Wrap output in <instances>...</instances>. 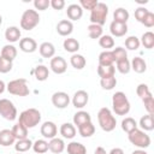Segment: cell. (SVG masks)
I'll return each instance as SVG.
<instances>
[{
	"label": "cell",
	"instance_id": "1",
	"mask_svg": "<svg viewBox=\"0 0 154 154\" xmlns=\"http://www.w3.org/2000/svg\"><path fill=\"white\" fill-rule=\"evenodd\" d=\"M97 122H99L100 128L106 132L113 131L117 125V120H116L114 116L112 114L111 109L107 107L100 108V111L97 112Z\"/></svg>",
	"mask_w": 154,
	"mask_h": 154
},
{
	"label": "cell",
	"instance_id": "2",
	"mask_svg": "<svg viewBox=\"0 0 154 154\" xmlns=\"http://www.w3.org/2000/svg\"><path fill=\"white\" fill-rule=\"evenodd\" d=\"M112 108L117 116H125L130 111V102L123 91H117L112 96Z\"/></svg>",
	"mask_w": 154,
	"mask_h": 154
},
{
	"label": "cell",
	"instance_id": "3",
	"mask_svg": "<svg viewBox=\"0 0 154 154\" xmlns=\"http://www.w3.org/2000/svg\"><path fill=\"white\" fill-rule=\"evenodd\" d=\"M41 122V113L36 108H28L19 114V122L26 129L35 128Z\"/></svg>",
	"mask_w": 154,
	"mask_h": 154
},
{
	"label": "cell",
	"instance_id": "4",
	"mask_svg": "<svg viewBox=\"0 0 154 154\" xmlns=\"http://www.w3.org/2000/svg\"><path fill=\"white\" fill-rule=\"evenodd\" d=\"M128 138L131 144H134L135 147H137L140 149H144L150 146L149 135H147L143 130H140V129H135L134 131L128 134Z\"/></svg>",
	"mask_w": 154,
	"mask_h": 154
},
{
	"label": "cell",
	"instance_id": "5",
	"mask_svg": "<svg viewBox=\"0 0 154 154\" xmlns=\"http://www.w3.org/2000/svg\"><path fill=\"white\" fill-rule=\"evenodd\" d=\"M6 90L10 94L17 95V96H26L30 93L25 78H17V79L10 81L6 85Z\"/></svg>",
	"mask_w": 154,
	"mask_h": 154
},
{
	"label": "cell",
	"instance_id": "6",
	"mask_svg": "<svg viewBox=\"0 0 154 154\" xmlns=\"http://www.w3.org/2000/svg\"><path fill=\"white\" fill-rule=\"evenodd\" d=\"M108 14V6L105 2H97V5L90 11V22L91 24H96L102 26L106 22Z\"/></svg>",
	"mask_w": 154,
	"mask_h": 154
},
{
	"label": "cell",
	"instance_id": "7",
	"mask_svg": "<svg viewBox=\"0 0 154 154\" xmlns=\"http://www.w3.org/2000/svg\"><path fill=\"white\" fill-rule=\"evenodd\" d=\"M40 23V16L36 10H25L20 17V28L24 30H32Z\"/></svg>",
	"mask_w": 154,
	"mask_h": 154
},
{
	"label": "cell",
	"instance_id": "8",
	"mask_svg": "<svg viewBox=\"0 0 154 154\" xmlns=\"http://www.w3.org/2000/svg\"><path fill=\"white\" fill-rule=\"evenodd\" d=\"M0 116L6 120H14L17 118V108L8 99H0Z\"/></svg>",
	"mask_w": 154,
	"mask_h": 154
},
{
	"label": "cell",
	"instance_id": "9",
	"mask_svg": "<svg viewBox=\"0 0 154 154\" xmlns=\"http://www.w3.org/2000/svg\"><path fill=\"white\" fill-rule=\"evenodd\" d=\"M52 103H53L54 107L63 109V108H65V107L69 106V103H70V96L65 91H55L52 95Z\"/></svg>",
	"mask_w": 154,
	"mask_h": 154
},
{
	"label": "cell",
	"instance_id": "10",
	"mask_svg": "<svg viewBox=\"0 0 154 154\" xmlns=\"http://www.w3.org/2000/svg\"><path fill=\"white\" fill-rule=\"evenodd\" d=\"M51 70L57 73V75H61L66 71L67 69V63L63 57H53L51 59V64H49Z\"/></svg>",
	"mask_w": 154,
	"mask_h": 154
},
{
	"label": "cell",
	"instance_id": "11",
	"mask_svg": "<svg viewBox=\"0 0 154 154\" xmlns=\"http://www.w3.org/2000/svg\"><path fill=\"white\" fill-rule=\"evenodd\" d=\"M72 105L76 108H83L89 101V94L85 90H77L72 96Z\"/></svg>",
	"mask_w": 154,
	"mask_h": 154
},
{
	"label": "cell",
	"instance_id": "12",
	"mask_svg": "<svg viewBox=\"0 0 154 154\" xmlns=\"http://www.w3.org/2000/svg\"><path fill=\"white\" fill-rule=\"evenodd\" d=\"M40 131H41V135H42L45 138L52 140V138H54V137L57 136V134H58V128H57V125H55L53 122H45V123L41 125Z\"/></svg>",
	"mask_w": 154,
	"mask_h": 154
},
{
	"label": "cell",
	"instance_id": "13",
	"mask_svg": "<svg viewBox=\"0 0 154 154\" xmlns=\"http://www.w3.org/2000/svg\"><path fill=\"white\" fill-rule=\"evenodd\" d=\"M19 49L24 53H34L37 49V43L31 37H24L19 40Z\"/></svg>",
	"mask_w": 154,
	"mask_h": 154
},
{
	"label": "cell",
	"instance_id": "14",
	"mask_svg": "<svg viewBox=\"0 0 154 154\" xmlns=\"http://www.w3.org/2000/svg\"><path fill=\"white\" fill-rule=\"evenodd\" d=\"M66 14L69 20H79L83 16V10L78 4H71L67 6Z\"/></svg>",
	"mask_w": 154,
	"mask_h": 154
},
{
	"label": "cell",
	"instance_id": "15",
	"mask_svg": "<svg viewBox=\"0 0 154 154\" xmlns=\"http://www.w3.org/2000/svg\"><path fill=\"white\" fill-rule=\"evenodd\" d=\"M73 31V24L69 19H63L57 24V32L60 36H69Z\"/></svg>",
	"mask_w": 154,
	"mask_h": 154
},
{
	"label": "cell",
	"instance_id": "16",
	"mask_svg": "<svg viewBox=\"0 0 154 154\" xmlns=\"http://www.w3.org/2000/svg\"><path fill=\"white\" fill-rule=\"evenodd\" d=\"M109 31L112 34V37H122L128 32V25L124 23H118V22H112L109 24Z\"/></svg>",
	"mask_w": 154,
	"mask_h": 154
},
{
	"label": "cell",
	"instance_id": "17",
	"mask_svg": "<svg viewBox=\"0 0 154 154\" xmlns=\"http://www.w3.org/2000/svg\"><path fill=\"white\" fill-rule=\"evenodd\" d=\"M65 149V142L61 138L54 137L48 142V150H51L54 154H60Z\"/></svg>",
	"mask_w": 154,
	"mask_h": 154
},
{
	"label": "cell",
	"instance_id": "18",
	"mask_svg": "<svg viewBox=\"0 0 154 154\" xmlns=\"http://www.w3.org/2000/svg\"><path fill=\"white\" fill-rule=\"evenodd\" d=\"M20 35H22V34H20L19 28H18V26H14V25L8 26V28L5 30V38H6L8 42H11V43L19 41V40H20Z\"/></svg>",
	"mask_w": 154,
	"mask_h": 154
},
{
	"label": "cell",
	"instance_id": "19",
	"mask_svg": "<svg viewBox=\"0 0 154 154\" xmlns=\"http://www.w3.org/2000/svg\"><path fill=\"white\" fill-rule=\"evenodd\" d=\"M72 120H73V125H76L78 128V126H81V125H83L85 123L91 122V117L85 111H78V112H76L73 114V119Z\"/></svg>",
	"mask_w": 154,
	"mask_h": 154
},
{
	"label": "cell",
	"instance_id": "20",
	"mask_svg": "<svg viewBox=\"0 0 154 154\" xmlns=\"http://www.w3.org/2000/svg\"><path fill=\"white\" fill-rule=\"evenodd\" d=\"M14 141H16V138H14V136H13V134H12L11 130L4 129V130L0 131V146L8 147V146L13 144Z\"/></svg>",
	"mask_w": 154,
	"mask_h": 154
},
{
	"label": "cell",
	"instance_id": "21",
	"mask_svg": "<svg viewBox=\"0 0 154 154\" xmlns=\"http://www.w3.org/2000/svg\"><path fill=\"white\" fill-rule=\"evenodd\" d=\"M38 51L43 58H53L55 54V47L51 42H42L38 47Z\"/></svg>",
	"mask_w": 154,
	"mask_h": 154
},
{
	"label": "cell",
	"instance_id": "22",
	"mask_svg": "<svg viewBox=\"0 0 154 154\" xmlns=\"http://www.w3.org/2000/svg\"><path fill=\"white\" fill-rule=\"evenodd\" d=\"M130 67L136 72V73H143L147 70V63L144 61L143 58L141 57H135L131 63H130Z\"/></svg>",
	"mask_w": 154,
	"mask_h": 154
},
{
	"label": "cell",
	"instance_id": "23",
	"mask_svg": "<svg viewBox=\"0 0 154 154\" xmlns=\"http://www.w3.org/2000/svg\"><path fill=\"white\" fill-rule=\"evenodd\" d=\"M114 64V57L112 51H103L99 54V65L100 66H111Z\"/></svg>",
	"mask_w": 154,
	"mask_h": 154
},
{
	"label": "cell",
	"instance_id": "24",
	"mask_svg": "<svg viewBox=\"0 0 154 154\" xmlns=\"http://www.w3.org/2000/svg\"><path fill=\"white\" fill-rule=\"evenodd\" d=\"M137 125H140L143 131H152L154 129V117H153V114H146V116L141 117Z\"/></svg>",
	"mask_w": 154,
	"mask_h": 154
},
{
	"label": "cell",
	"instance_id": "25",
	"mask_svg": "<svg viewBox=\"0 0 154 154\" xmlns=\"http://www.w3.org/2000/svg\"><path fill=\"white\" fill-rule=\"evenodd\" d=\"M60 135L64 138H67V140L73 138L76 136V128H75V125L71 124V123L61 124V126H60Z\"/></svg>",
	"mask_w": 154,
	"mask_h": 154
},
{
	"label": "cell",
	"instance_id": "26",
	"mask_svg": "<svg viewBox=\"0 0 154 154\" xmlns=\"http://www.w3.org/2000/svg\"><path fill=\"white\" fill-rule=\"evenodd\" d=\"M14 138L18 141V140H24V138H28V129L22 125L20 123H17L13 125V128L11 129Z\"/></svg>",
	"mask_w": 154,
	"mask_h": 154
},
{
	"label": "cell",
	"instance_id": "27",
	"mask_svg": "<svg viewBox=\"0 0 154 154\" xmlns=\"http://www.w3.org/2000/svg\"><path fill=\"white\" fill-rule=\"evenodd\" d=\"M63 47H64V49H65L66 52L75 54V53L79 49V42H78L76 38H73V37H69V38H65V40H64Z\"/></svg>",
	"mask_w": 154,
	"mask_h": 154
},
{
	"label": "cell",
	"instance_id": "28",
	"mask_svg": "<svg viewBox=\"0 0 154 154\" xmlns=\"http://www.w3.org/2000/svg\"><path fill=\"white\" fill-rule=\"evenodd\" d=\"M2 58L10 60V61H13L14 58L17 57V48L13 46V45H5L1 49V54H0Z\"/></svg>",
	"mask_w": 154,
	"mask_h": 154
},
{
	"label": "cell",
	"instance_id": "29",
	"mask_svg": "<svg viewBox=\"0 0 154 154\" xmlns=\"http://www.w3.org/2000/svg\"><path fill=\"white\" fill-rule=\"evenodd\" d=\"M67 153L69 154H87V148L84 144L79 143V142H76V141H72L67 144Z\"/></svg>",
	"mask_w": 154,
	"mask_h": 154
},
{
	"label": "cell",
	"instance_id": "30",
	"mask_svg": "<svg viewBox=\"0 0 154 154\" xmlns=\"http://www.w3.org/2000/svg\"><path fill=\"white\" fill-rule=\"evenodd\" d=\"M32 73L35 75V78H36L37 81L43 82V81H46V79L48 78V76H49V70H48V67L45 66V65H37V66L34 69Z\"/></svg>",
	"mask_w": 154,
	"mask_h": 154
},
{
	"label": "cell",
	"instance_id": "31",
	"mask_svg": "<svg viewBox=\"0 0 154 154\" xmlns=\"http://www.w3.org/2000/svg\"><path fill=\"white\" fill-rule=\"evenodd\" d=\"M129 12L128 10L123 8V7H118L117 10H114L113 12V20L114 22H118V23H124L126 24L128 19H129Z\"/></svg>",
	"mask_w": 154,
	"mask_h": 154
},
{
	"label": "cell",
	"instance_id": "32",
	"mask_svg": "<svg viewBox=\"0 0 154 154\" xmlns=\"http://www.w3.org/2000/svg\"><path fill=\"white\" fill-rule=\"evenodd\" d=\"M70 63H71L72 67H75L76 70H82V69L85 66L87 60H85V58H84L82 54H77V53H75V54L71 55V58H70Z\"/></svg>",
	"mask_w": 154,
	"mask_h": 154
},
{
	"label": "cell",
	"instance_id": "33",
	"mask_svg": "<svg viewBox=\"0 0 154 154\" xmlns=\"http://www.w3.org/2000/svg\"><path fill=\"white\" fill-rule=\"evenodd\" d=\"M78 132H79V135H81L82 137H84V138L91 137V136L94 135V132H95V126H94V124H93L91 122L85 123V124L78 126Z\"/></svg>",
	"mask_w": 154,
	"mask_h": 154
},
{
	"label": "cell",
	"instance_id": "34",
	"mask_svg": "<svg viewBox=\"0 0 154 154\" xmlns=\"http://www.w3.org/2000/svg\"><path fill=\"white\" fill-rule=\"evenodd\" d=\"M137 122L131 118V117H126L122 120V129L123 131H125L126 134H130L131 131H134L135 129H137Z\"/></svg>",
	"mask_w": 154,
	"mask_h": 154
},
{
	"label": "cell",
	"instance_id": "35",
	"mask_svg": "<svg viewBox=\"0 0 154 154\" xmlns=\"http://www.w3.org/2000/svg\"><path fill=\"white\" fill-rule=\"evenodd\" d=\"M140 43H142V46L146 49H152L154 47V34L152 31H146L142 35Z\"/></svg>",
	"mask_w": 154,
	"mask_h": 154
},
{
	"label": "cell",
	"instance_id": "36",
	"mask_svg": "<svg viewBox=\"0 0 154 154\" xmlns=\"http://www.w3.org/2000/svg\"><path fill=\"white\" fill-rule=\"evenodd\" d=\"M32 147V142L29 138H24V140H18L14 144V149L18 153H25L28 152L30 148Z\"/></svg>",
	"mask_w": 154,
	"mask_h": 154
},
{
	"label": "cell",
	"instance_id": "37",
	"mask_svg": "<svg viewBox=\"0 0 154 154\" xmlns=\"http://www.w3.org/2000/svg\"><path fill=\"white\" fill-rule=\"evenodd\" d=\"M116 73V67L114 65L111 66H97V75L101 78H107V77H112Z\"/></svg>",
	"mask_w": 154,
	"mask_h": 154
},
{
	"label": "cell",
	"instance_id": "38",
	"mask_svg": "<svg viewBox=\"0 0 154 154\" xmlns=\"http://www.w3.org/2000/svg\"><path fill=\"white\" fill-rule=\"evenodd\" d=\"M31 148L34 149L36 154H45L48 150V142L46 140H36L32 143Z\"/></svg>",
	"mask_w": 154,
	"mask_h": 154
},
{
	"label": "cell",
	"instance_id": "39",
	"mask_svg": "<svg viewBox=\"0 0 154 154\" xmlns=\"http://www.w3.org/2000/svg\"><path fill=\"white\" fill-rule=\"evenodd\" d=\"M87 30H88V35L90 38L96 40V38H100L102 36V26H100V25L90 24V25H88Z\"/></svg>",
	"mask_w": 154,
	"mask_h": 154
},
{
	"label": "cell",
	"instance_id": "40",
	"mask_svg": "<svg viewBox=\"0 0 154 154\" xmlns=\"http://www.w3.org/2000/svg\"><path fill=\"white\" fill-rule=\"evenodd\" d=\"M99 45L102 48H105L106 51H108L109 48H113L114 47V38L111 35H102L99 38Z\"/></svg>",
	"mask_w": 154,
	"mask_h": 154
},
{
	"label": "cell",
	"instance_id": "41",
	"mask_svg": "<svg viewBox=\"0 0 154 154\" xmlns=\"http://www.w3.org/2000/svg\"><path fill=\"white\" fill-rule=\"evenodd\" d=\"M100 84H101V88L102 89H105V90H112L117 85V78H116V76L107 77V78H101L100 79Z\"/></svg>",
	"mask_w": 154,
	"mask_h": 154
},
{
	"label": "cell",
	"instance_id": "42",
	"mask_svg": "<svg viewBox=\"0 0 154 154\" xmlns=\"http://www.w3.org/2000/svg\"><path fill=\"white\" fill-rule=\"evenodd\" d=\"M140 38L136 36H129L128 38H125V47L130 51H136L140 47Z\"/></svg>",
	"mask_w": 154,
	"mask_h": 154
},
{
	"label": "cell",
	"instance_id": "43",
	"mask_svg": "<svg viewBox=\"0 0 154 154\" xmlns=\"http://www.w3.org/2000/svg\"><path fill=\"white\" fill-rule=\"evenodd\" d=\"M116 64H117V70H118L120 73H123V75L129 73L130 70H131V67H130V61H129L128 58H126V59H123V60H119V61H116Z\"/></svg>",
	"mask_w": 154,
	"mask_h": 154
},
{
	"label": "cell",
	"instance_id": "44",
	"mask_svg": "<svg viewBox=\"0 0 154 154\" xmlns=\"http://www.w3.org/2000/svg\"><path fill=\"white\" fill-rule=\"evenodd\" d=\"M136 94L141 97V100H143V99H146V97H148V96L152 95V93H150V90H149V87H148L146 83H141V84L137 85V88H136Z\"/></svg>",
	"mask_w": 154,
	"mask_h": 154
},
{
	"label": "cell",
	"instance_id": "45",
	"mask_svg": "<svg viewBox=\"0 0 154 154\" xmlns=\"http://www.w3.org/2000/svg\"><path fill=\"white\" fill-rule=\"evenodd\" d=\"M112 53H113V57H114V63L128 58V53H126L125 48H123V47H116L112 51Z\"/></svg>",
	"mask_w": 154,
	"mask_h": 154
},
{
	"label": "cell",
	"instance_id": "46",
	"mask_svg": "<svg viewBox=\"0 0 154 154\" xmlns=\"http://www.w3.org/2000/svg\"><path fill=\"white\" fill-rule=\"evenodd\" d=\"M12 61H10V60H7V59H5V58H2L1 55H0V72L1 73H7V72H10L11 70H12Z\"/></svg>",
	"mask_w": 154,
	"mask_h": 154
},
{
	"label": "cell",
	"instance_id": "47",
	"mask_svg": "<svg viewBox=\"0 0 154 154\" xmlns=\"http://www.w3.org/2000/svg\"><path fill=\"white\" fill-rule=\"evenodd\" d=\"M142 101H143L144 108H146V111L148 112V114H153V113H154V99H153V95H150V96L143 99Z\"/></svg>",
	"mask_w": 154,
	"mask_h": 154
},
{
	"label": "cell",
	"instance_id": "48",
	"mask_svg": "<svg viewBox=\"0 0 154 154\" xmlns=\"http://www.w3.org/2000/svg\"><path fill=\"white\" fill-rule=\"evenodd\" d=\"M97 0H81L79 1V6L82 7V10H89L91 11L96 5H97Z\"/></svg>",
	"mask_w": 154,
	"mask_h": 154
},
{
	"label": "cell",
	"instance_id": "49",
	"mask_svg": "<svg viewBox=\"0 0 154 154\" xmlns=\"http://www.w3.org/2000/svg\"><path fill=\"white\" fill-rule=\"evenodd\" d=\"M148 12H149V11H148L146 7H142V6L137 7V8L135 10V18H136V20L140 22V23H142V20L144 19V17L147 16Z\"/></svg>",
	"mask_w": 154,
	"mask_h": 154
},
{
	"label": "cell",
	"instance_id": "50",
	"mask_svg": "<svg viewBox=\"0 0 154 154\" xmlns=\"http://www.w3.org/2000/svg\"><path fill=\"white\" fill-rule=\"evenodd\" d=\"M34 6L38 11H45L51 6V4H49V0H35Z\"/></svg>",
	"mask_w": 154,
	"mask_h": 154
},
{
	"label": "cell",
	"instance_id": "51",
	"mask_svg": "<svg viewBox=\"0 0 154 154\" xmlns=\"http://www.w3.org/2000/svg\"><path fill=\"white\" fill-rule=\"evenodd\" d=\"M142 24H143L144 26H147V28L154 26V13L149 11V12L147 13V16L144 17V19L142 20Z\"/></svg>",
	"mask_w": 154,
	"mask_h": 154
},
{
	"label": "cell",
	"instance_id": "52",
	"mask_svg": "<svg viewBox=\"0 0 154 154\" xmlns=\"http://www.w3.org/2000/svg\"><path fill=\"white\" fill-rule=\"evenodd\" d=\"M49 4H51V6L54 10H58V11L59 10H63L64 6H65V1L64 0H51Z\"/></svg>",
	"mask_w": 154,
	"mask_h": 154
},
{
	"label": "cell",
	"instance_id": "53",
	"mask_svg": "<svg viewBox=\"0 0 154 154\" xmlns=\"http://www.w3.org/2000/svg\"><path fill=\"white\" fill-rule=\"evenodd\" d=\"M108 154H124V150L122 149V148H113V149H111V152L108 153Z\"/></svg>",
	"mask_w": 154,
	"mask_h": 154
},
{
	"label": "cell",
	"instance_id": "54",
	"mask_svg": "<svg viewBox=\"0 0 154 154\" xmlns=\"http://www.w3.org/2000/svg\"><path fill=\"white\" fill-rule=\"evenodd\" d=\"M94 154H107V153H106V150H105L102 147H97V148L95 149Z\"/></svg>",
	"mask_w": 154,
	"mask_h": 154
},
{
	"label": "cell",
	"instance_id": "55",
	"mask_svg": "<svg viewBox=\"0 0 154 154\" xmlns=\"http://www.w3.org/2000/svg\"><path fill=\"white\" fill-rule=\"evenodd\" d=\"M5 89H6V84L4 83V81L0 79V94H2L5 91Z\"/></svg>",
	"mask_w": 154,
	"mask_h": 154
},
{
	"label": "cell",
	"instance_id": "56",
	"mask_svg": "<svg viewBox=\"0 0 154 154\" xmlns=\"http://www.w3.org/2000/svg\"><path fill=\"white\" fill-rule=\"evenodd\" d=\"M131 154H148L144 149H136V150H134Z\"/></svg>",
	"mask_w": 154,
	"mask_h": 154
},
{
	"label": "cell",
	"instance_id": "57",
	"mask_svg": "<svg viewBox=\"0 0 154 154\" xmlns=\"http://www.w3.org/2000/svg\"><path fill=\"white\" fill-rule=\"evenodd\" d=\"M1 23H2V17H1V14H0V25H1Z\"/></svg>",
	"mask_w": 154,
	"mask_h": 154
},
{
	"label": "cell",
	"instance_id": "58",
	"mask_svg": "<svg viewBox=\"0 0 154 154\" xmlns=\"http://www.w3.org/2000/svg\"><path fill=\"white\" fill-rule=\"evenodd\" d=\"M17 154H22V153H17Z\"/></svg>",
	"mask_w": 154,
	"mask_h": 154
}]
</instances>
